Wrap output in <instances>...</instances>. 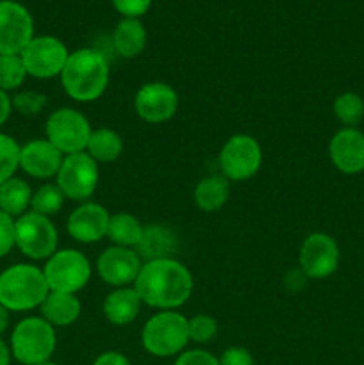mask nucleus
<instances>
[{
  "label": "nucleus",
  "mask_w": 364,
  "mask_h": 365,
  "mask_svg": "<svg viewBox=\"0 0 364 365\" xmlns=\"http://www.w3.org/2000/svg\"><path fill=\"white\" fill-rule=\"evenodd\" d=\"M68 48L54 36H38L21 50L20 57L27 75L36 78H52L61 75L68 61Z\"/></svg>",
  "instance_id": "nucleus-11"
},
{
  "label": "nucleus",
  "mask_w": 364,
  "mask_h": 365,
  "mask_svg": "<svg viewBox=\"0 0 364 365\" xmlns=\"http://www.w3.org/2000/svg\"><path fill=\"white\" fill-rule=\"evenodd\" d=\"M113 45L116 56L132 59L139 56L146 45V31L138 18H123L113 32Z\"/></svg>",
  "instance_id": "nucleus-22"
},
{
  "label": "nucleus",
  "mask_w": 364,
  "mask_h": 365,
  "mask_svg": "<svg viewBox=\"0 0 364 365\" xmlns=\"http://www.w3.org/2000/svg\"><path fill=\"white\" fill-rule=\"evenodd\" d=\"M7 324H9V310L4 305H0V334L6 331Z\"/></svg>",
  "instance_id": "nucleus-41"
},
{
  "label": "nucleus",
  "mask_w": 364,
  "mask_h": 365,
  "mask_svg": "<svg viewBox=\"0 0 364 365\" xmlns=\"http://www.w3.org/2000/svg\"><path fill=\"white\" fill-rule=\"evenodd\" d=\"M334 116L346 128H355L364 118V100L357 93H343L334 100Z\"/></svg>",
  "instance_id": "nucleus-27"
},
{
  "label": "nucleus",
  "mask_w": 364,
  "mask_h": 365,
  "mask_svg": "<svg viewBox=\"0 0 364 365\" xmlns=\"http://www.w3.org/2000/svg\"><path fill=\"white\" fill-rule=\"evenodd\" d=\"M93 365H131L128 359L118 351H106L93 362Z\"/></svg>",
  "instance_id": "nucleus-38"
},
{
  "label": "nucleus",
  "mask_w": 364,
  "mask_h": 365,
  "mask_svg": "<svg viewBox=\"0 0 364 365\" xmlns=\"http://www.w3.org/2000/svg\"><path fill=\"white\" fill-rule=\"evenodd\" d=\"M109 212L98 203H82L68 217V234L82 245H91L107 235Z\"/></svg>",
  "instance_id": "nucleus-17"
},
{
  "label": "nucleus",
  "mask_w": 364,
  "mask_h": 365,
  "mask_svg": "<svg viewBox=\"0 0 364 365\" xmlns=\"http://www.w3.org/2000/svg\"><path fill=\"white\" fill-rule=\"evenodd\" d=\"M123 150V141L111 128H96L89 135L86 153L96 163H113L120 157Z\"/></svg>",
  "instance_id": "nucleus-26"
},
{
  "label": "nucleus",
  "mask_w": 364,
  "mask_h": 365,
  "mask_svg": "<svg viewBox=\"0 0 364 365\" xmlns=\"http://www.w3.org/2000/svg\"><path fill=\"white\" fill-rule=\"evenodd\" d=\"M141 303L134 287H118L103 299V316L114 327H125L138 317Z\"/></svg>",
  "instance_id": "nucleus-20"
},
{
  "label": "nucleus",
  "mask_w": 364,
  "mask_h": 365,
  "mask_svg": "<svg viewBox=\"0 0 364 365\" xmlns=\"http://www.w3.org/2000/svg\"><path fill=\"white\" fill-rule=\"evenodd\" d=\"M56 177L57 187L66 198L84 202L95 192L98 184V166L86 152L71 153L64 155Z\"/></svg>",
  "instance_id": "nucleus-9"
},
{
  "label": "nucleus",
  "mask_w": 364,
  "mask_h": 365,
  "mask_svg": "<svg viewBox=\"0 0 364 365\" xmlns=\"http://www.w3.org/2000/svg\"><path fill=\"white\" fill-rule=\"evenodd\" d=\"M81 302L75 294L68 292H49L41 303L43 319L52 327H70L81 316Z\"/></svg>",
  "instance_id": "nucleus-21"
},
{
  "label": "nucleus",
  "mask_w": 364,
  "mask_h": 365,
  "mask_svg": "<svg viewBox=\"0 0 364 365\" xmlns=\"http://www.w3.org/2000/svg\"><path fill=\"white\" fill-rule=\"evenodd\" d=\"M134 109L148 123H164L177 113V91L164 82H148L136 93Z\"/></svg>",
  "instance_id": "nucleus-14"
},
{
  "label": "nucleus",
  "mask_w": 364,
  "mask_h": 365,
  "mask_svg": "<svg viewBox=\"0 0 364 365\" xmlns=\"http://www.w3.org/2000/svg\"><path fill=\"white\" fill-rule=\"evenodd\" d=\"M307 280H309V277H307V274L303 273L300 267H298V269L295 267V269H291V271H288V273H285L284 285L289 289V291L296 292V291H302V289L305 287Z\"/></svg>",
  "instance_id": "nucleus-37"
},
{
  "label": "nucleus",
  "mask_w": 364,
  "mask_h": 365,
  "mask_svg": "<svg viewBox=\"0 0 364 365\" xmlns=\"http://www.w3.org/2000/svg\"><path fill=\"white\" fill-rule=\"evenodd\" d=\"M111 2L123 18L143 16L152 6V0H111Z\"/></svg>",
  "instance_id": "nucleus-33"
},
{
  "label": "nucleus",
  "mask_w": 364,
  "mask_h": 365,
  "mask_svg": "<svg viewBox=\"0 0 364 365\" xmlns=\"http://www.w3.org/2000/svg\"><path fill=\"white\" fill-rule=\"evenodd\" d=\"M46 106V96L43 93L24 91L18 93L13 98V107L24 116H36L41 113Z\"/></svg>",
  "instance_id": "nucleus-32"
},
{
  "label": "nucleus",
  "mask_w": 364,
  "mask_h": 365,
  "mask_svg": "<svg viewBox=\"0 0 364 365\" xmlns=\"http://www.w3.org/2000/svg\"><path fill=\"white\" fill-rule=\"evenodd\" d=\"M14 246V220L0 210V259Z\"/></svg>",
  "instance_id": "nucleus-35"
},
{
  "label": "nucleus",
  "mask_w": 364,
  "mask_h": 365,
  "mask_svg": "<svg viewBox=\"0 0 364 365\" xmlns=\"http://www.w3.org/2000/svg\"><path fill=\"white\" fill-rule=\"evenodd\" d=\"M64 155L49 139H32L20 148V168L34 178L56 177Z\"/></svg>",
  "instance_id": "nucleus-18"
},
{
  "label": "nucleus",
  "mask_w": 364,
  "mask_h": 365,
  "mask_svg": "<svg viewBox=\"0 0 364 365\" xmlns=\"http://www.w3.org/2000/svg\"><path fill=\"white\" fill-rule=\"evenodd\" d=\"M32 16L21 4L0 0V56L21 53L34 38Z\"/></svg>",
  "instance_id": "nucleus-12"
},
{
  "label": "nucleus",
  "mask_w": 364,
  "mask_h": 365,
  "mask_svg": "<svg viewBox=\"0 0 364 365\" xmlns=\"http://www.w3.org/2000/svg\"><path fill=\"white\" fill-rule=\"evenodd\" d=\"M143 303L161 310L184 305L193 292V277L184 264L175 259L150 260L141 266L134 282Z\"/></svg>",
  "instance_id": "nucleus-1"
},
{
  "label": "nucleus",
  "mask_w": 364,
  "mask_h": 365,
  "mask_svg": "<svg viewBox=\"0 0 364 365\" xmlns=\"http://www.w3.org/2000/svg\"><path fill=\"white\" fill-rule=\"evenodd\" d=\"M332 164L345 175L364 171V134L357 128H341L328 145Z\"/></svg>",
  "instance_id": "nucleus-16"
},
{
  "label": "nucleus",
  "mask_w": 364,
  "mask_h": 365,
  "mask_svg": "<svg viewBox=\"0 0 364 365\" xmlns=\"http://www.w3.org/2000/svg\"><path fill=\"white\" fill-rule=\"evenodd\" d=\"M11 364V351L6 346V342L0 339V365H9Z\"/></svg>",
  "instance_id": "nucleus-40"
},
{
  "label": "nucleus",
  "mask_w": 364,
  "mask_h": 365,
  "mask_svg": "<svg viewBox=\"0 0 364 365\" xmlns=\"http://www.w3.org/2000/svg\"><path fill=\"white\" fill-rule=\"evenodd\" d=\"M188 334L189 341L196 342V344H207L218 334L216 319L211 316H206V314L191 317V319H188Z\"/></svg>",
  "instance_id": "nucleus-31"
},
{
  "label": "nucleus",
  "mask_w": 364,
  "mask_h": 365,
  "mask_svg": "<svg viewBox=\"0 0 364 365\" xmlns=\"http://www.w3.org/2000/svg\"><path fill=\"white\" fill-rule=\"evenodd\" d=\"M175 365H220V360L206 349H189L177 356Z\"/></svg>",
  "instance_id": "nucleus-34"
},
{
  "label": "nucleus",
  "mask_w": 364,
  "mask_h": 365,
  "mask_svg": "<svg viewBox=\"0 0 364 365\" xmlns=\"http://www.w3.org/2000/svg\"><path fill=\"white\" fill-rule=\"evenodd\" d=\"M43 274L52 292L75 294L89 282L91 266L77 250H61L46 260Z\"/></svg>",
  "instance_id": "nucleus-7"
},
{
  "label": "nucleus",
  "mask_w": 364,
  "mask_h": 365,
  "mask_svg": "<svg viewBox=\"0 0 364 365\" xmlns=\"http://www.w3.org/2000/svg\"><path fill=\"white\" fill-rule=\"evenodd\" d=\"M339 266L338 242L327 234H310L300 248V269L314 280L330 277Z\"/></svg>",
  "instance_id": "nucleus-13"
},
{
  "label": "nucleus",
  "mask_w": 364,
  "mask_h": 365,
  "mask_svg": "<svg viewBox=\"0 0 364 365\" xmlns=\"http://www.w3.org/2000/svg\"><path fill=\"white\" fill-rule=\"evenodd\" d=\"M14 246L34 260H49L57 252V230L50 217L25 212L14 221Z\"/></svg>",
  "instance_id": "nucleus-6"
},
{
  "label": "nucleus",
  "mask_w": 364,
  "mask_h": 365,
  "mask_svg": "<svg viewBox=\"0 0 364 365\" xmlns=\"http://www.w3.org/2000/svg\"><path fill=\"white\" fill-rule=\"evenodd\" d=\"M38 365H59V364L52 362V360H46V362H43V364H38Z\"/></svg>",
  "instance_id": "nucleus-42"
},
{
  "label": "nucleus",
  "mask_w": 364,
  "mask_h": 365,
  "mask_svg": "<svg viewBox=\"0 0 364 365\" xmlns=\"http://www.w3.org/2000/svg\"><path fill=\"white\" fill-rule=\"evenodd\" d=\"M141 235L143 225L132 214L118 212L109 217V227H107L106 237H109L114 246L134 250Z\"/></svg>",
  "instance_id": "nucleus-24"
},
{
  "label": "nucleus",
  "mask_w": 364,
  "mask_h": 365,
  "mask_svg": "<svg viewBox=\"0 0 364 365\" xmlns=\"http://www.w3.org/2000/svg\"><path fill=\"white\" fill-rule=\"evenodd\" d=\"M218 360H220V365H253V356L250 355L248 349L239 348V346L225 349Z\"/></svg>",
  "instance_id": "nucleus-36"
},
{
  "label": "nucleus",
  "mask_w": 364,
  "mask_h": 365,
  "mask_svg": "<svg viewBox=\"0 0 364 365\" xmlns=\"http://www.w3.org/2000/svg\"><path fill=\"white\" fill-rule=\"evenodd\" d=\"M50 289L43 269L31 264H16L0 273V305L13 312L41 307Z\"/></svg>",
  "instance_id": "nucleus-3"
},
{
  "label": "nucleus",
  "mask_w": 364,
  "mask_h": 365,
  "mask_svg": "<svg viewBox=\"0 0 364 365\" xmlns=\"http://www.w3.org/2000/svg\"><path fill=\"white\" fill-rule=\"evenodd\" d=\"M25 77H27V70H25L20 53L0 56V89L2 91L20 88Z\"/></svg>",
  "instance_id": "nucleus-29"
},
{
  "label": "nucleus",
  "mask_w": 364,
  "mask_h": 365,
  "mask_svg": "<svg viewBox=\"0 0 364 365\" xmlns=\"http://www.w3.org/2000/svg\"><path fill=\"white\" fill-rule=\"evenodd\" d=\"M141 266L143 262L138 252L132 248H121V246H111L103 250L102 255L96 260L100 278L114 289L128 287L134 284Z\"/></svg>",
  "instance_id": "nucleus-15"
},
{
  "label": "nucleus",
  "mask_w": 364,
  "mask_h": 365,
  "mask_svg": "<svg viewBox=\"0 0 364 365\" xmlns=\"http://www.w3.org/2000/svg\"><path fill=\"white\" fill-rule=\"evenodd\" d=\"M263 152L252 135H232L220 152V170L227 180H248L259 171Z\"/></svg>",
  "instance_id": "nucleus-10"
},
{
  "label": "nucleus",
  "mask_w": 364,
  "mask_h": 365,
  "mask_svg": "<svg viewBox=\"0 0 364 365\" xmlns=\"http://www.w3.org/2000/svg\"><path fill=\"white\" fill-rule=\"evenodd\" d=\"M177 246L178 237L173 228L163 223H153L143 227V235L134 250L138 252L139 259L150 262L159 259H173Z\"/></svg>",
  "instance_id": "nucleus-19"
},
{
  "label": "nucleus",
  "mask_w": 364,
  "mask_h": 365,
  "mask_svg": "<svg viewBox=\"0 0 364 365\" xmlns=\"http://www.w3.org/2000/svg\"><path fill=\"white\" fill-rule=\"evenodd\" d=\"M46 139L59 150L63 155L84 152L88 146L91 127L86 116L79 110L63 107L54 110L46 120Z\"/></svg>",
  "instance_id": "nucleus-8"
},
{
  "label": "nucleus",
  "mask_w": 364,
  "mask_h": 365,
  "mask_svg": "<svg viewBox=\"0 0 364 365\" xmlns=\"http://www.w3.org/2000/svg\"><path fill=\"white\" fill-rule=\"evenodd\" d=\"M11 109H13V102L7 96V93L0 89V125L6 123L11 114Z\"/></svg>",
  "instance_id": "nucleus-39"
},
{
  "label": "nucleus",
  "mask_w": 364,
  "mask_h": 365,
  "mask_svg": "<svg viewBox=\"0 0 364 365\" xmlns=\"http://www.w3.org/2000/svg\"><path fill=\"white\" fill-rule=\"evenodd\" d=\"M32 191L29 184L21 178H9L0 185V210L11 217L24 216L31 207Z\"/></svg>",
  "instance_id": "nucleus-23"
},
{
  "label": "nucleus",
  "mask_w": 364,
  "mask_h": 365,
  "mask_svg": "<svg viewBox=\"0 0 364 365\" xmlns=\"http://www.w3.org/2000/svg\"><path fill=\"white\" fill-rule=\"evenodd\" d=\"M228 200V182L225 177L211 175L200 180L195 189V203L203 212H214L221 209Z\"/></svg>",
  "instance_id": "nucleus-25"
},
{
  "label": "nucleus",
  "mask_w": 364,
  "mask_h": 365,
  "mask_svg": "<svg viewBox=\"0 0 364 365\" xmlns=\"http://www.w3.org/2000/svg\"><path fill=\"white\" fill-rule=\"evenodd\" d=\"M143 348L153 356L181 355L189 342L188 319L173 310H164L146 321L141 334Z\"/></svg>",
  "instance_id": "nucleus-4"
},
{
  "label": "nucleus",
  "mask_w": 364,
  "mask_h": 365,
  "mask_svg": "<svg viewBox=\"0 0 364 365\" xmlns=\"http://www.w3.org/2000/svg\"><path fill=\"white\" fill-rule=\"evenodd\" d=\"M61 82L68 96L88 103L100 98L109 84V61L93 48L75 50L61 71Z\"/></svg>",
  "instance_id": "nucleus-2"
},
{
  "label": "nucleus",
  "mask_w": 364,
  "mask_h": 365,
  "mask_svg": "<svg viewBox=\"0 0 364 365\" xmlns=\"http://www.w3.org/2000/svg\"><path fill=\"white\" fill-rule=\"evenodd\" d=\"M20 148L13 138L0 134V185L13 178L14 171L20 168Z\"/></svg>",
  "instance_id": "nucleus-30"
},
{
  "label": "nucleus",
  "mask_w": 364,
  "mask_h": 365,
  "mask_svg": "<svg viewBox=\"0 0 364 365\" xmlns=\"http://www.w3.org/2000/svg\"><path fill=\"white\" fill-rule=\"evenodd\" d=\"M64 198H66V196L63 195V191H61L57 185L45 184L32 192L31 209L32 212L50 217L63 209Z\"/></svg>",
  "instance_id": "nucleus-28"
},
{
  "label": "nucleus",
  "mask_w": 364,
  "mask_h": 365,
  "mask_svg": "<svg viewBox=\"0 0 364 365\" xmlns=\"http://www.w3.org/2000/svg\"><path fill=\"white\" fill-rule=\"evenodd\" d=\"M56 349V331L43 317H25L11 335V353L24 365H38L50 360Z\"/></svg>",
  "instance_id": "nucleus-5"
}]
</instances>
